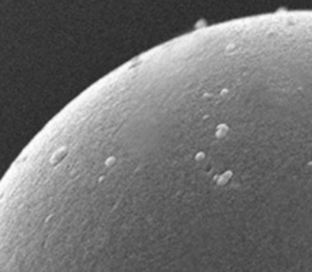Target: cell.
<instances>
[{"label":"cell","instance_id":"1","mask_svg":"<svg viewBox=\"0 0 312 272\" xmlns=\"http://www.w3.org/2000/svg\"><path fill=\"white\" fill-rule=\"evenodd\" d=\"M67 152H68V148L67 147H61L60 149H57L54 154H52V156L50 157V164L51 165H57L61 160H64V157L67 155Z\"/></svg>","mask_w":312,"mask_h":272},{"label":"cell","instance_id":"2","mask_svg":"<svg viewBox=\"0 0 312 272\" xmlns=\"http://www.w3.org/2000/svg\"><path fill=\"white\" fill-rule=\"evenodd\" d=\"M114 161H115V159H112V157H110L107 161H106V165H109V164H114Z\"/></svg>","mask_w":312,"mask_h":272}]
</instances>
